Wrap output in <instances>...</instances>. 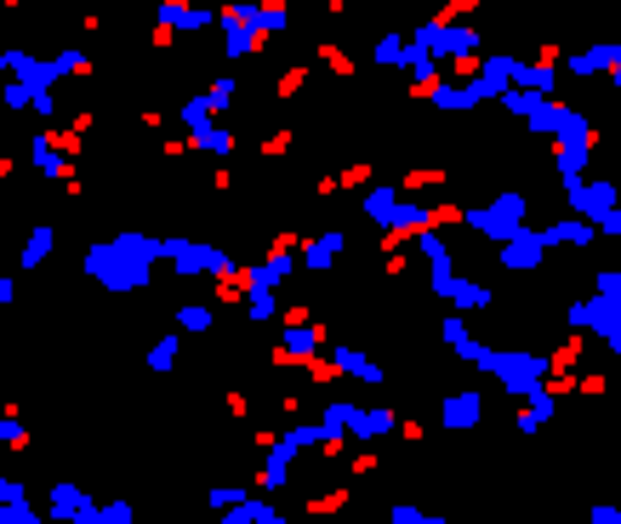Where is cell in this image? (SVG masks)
<instances>
[{
  "instance_id": "6da1fadb",
  "label": "cell",
  "mask_w": 621,
  "mask_h": 524,
  "mask_svg": "<svg viewBox=\"0 0 621 524\" xmlns=\"http://www.w3.org/2000/svg\"><path fill=\"white\" fill-rule=\"evenodd\" d=\"M570 206L604 222V217H615V188H610V183H576V188H570Z\"/></svg>"
},
{
  "instance_id": "7a4b0ae2",
  "label": "cell",
  "mask_w": 621,
  "mask_h": 524,
  "mask_svg": "<svg viewBox=\"0 0 621 524\" xmlns=\"http://www.w3.org/2000/svg\"><path fill=\"white\" fill-rule=\"evenodd\" d=\"M473 416H479L473 393H456V400H445V422H450V428H473Z\"/></svg>"
},
{
  "instance_id": "3957f363",
  "label": "cell",
  "mask_w": 621,
  "mask_h": 524,
  "mask_svg": "<svg viewBox=\"0 0 621 524\" xmlns=\"http://www.w3.org/2000/svg\"><path fill=\"white\" fill-rule=\"evenodd\" d=\"M172 359H177V342L166 337V342H160V348L149 353V365H154V371H166V365H172Z\"/></svg>"
},
{
  "instance_id": "277c9868",
  "label": "cell",
  "mask_w": 621,
  "mask_h": 524,
  "mask_svg": "<svg viewBox=\"0 0 621 524\" xmlns=\"http://www.w3.org/2000/svg\"><path fill=\"white\" fill-rule=\"evenodd\" d=\"M177 319H183V325H194V331H206V325H211V314H206V308H183Z\"/></svg>"
},
{
  "instance_id": "5b68a950",
  "label": "cell",
  "mask_w": 621,
  "mask_h": 524,
  "mask_svg": "<svg viewBox=\"0 0 621 524\" xmlns=\"http://www.w3.org/2000/svg\"><path fill=\"white\" fill-rule=\"evenodd\" d=\"M593 524H621V513L615 507H593Z\"/></svg>"
},
{
  "instance_id": "8992f818",
  "label": "cell",
  "mask_w": 621,
  "mask_h": 524,
  "mask_svg": "<svg viewBox=\"0 0 621 524\" xmlns=\"http://www.w3.org/2000/svg\"><path fill=\"white\" fill-rule=\"evenodd\" d=\"M615 353H621V342H615Z\"/></svg>"
}]
</instances>
